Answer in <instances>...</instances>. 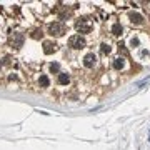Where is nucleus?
<instances>
[{
  "label": "nucleus",
  "mask_w": 150,
  "mask_h": 150,
  "mask_svg": "<svg viewBox=\"0 0 150 150\" xmlns=\"http://www.w3.org/2000/svg\"><path fill=\"white\" fill-rule=\"evenodd\" d=\"M110 45H109V43H102V52L103 54H110Z\"/></svg>",
  "instance_id": "13"
},
{
  "label": "nucleus",
  "mask_w": 150,
  "mask_h": 150,
  "mask_svg": "<svg viewBox=\"0 0 150 150\" xmlns=\"http://www.w3.org/2000/svg\"><path fill=\"white\" fill-rule=\"evenodd\" d=\"M48 33L52 37H62L65 33V25L62 22H54V24L48 25Z\"/></svg>",
  "instance_id": "1"
},
{
  "label": "nucleus",
  "mask_w": 150,
  "mask_h": 150,
  "mask_svg": "<svg viewBox=\"0 0 150 150\" xmlns=\"http://www.w3.org/2000/svg\"><path fill=\"white\" fill-rule=\"evenodd\" d=\"M97 62V55L95 54H87V55L83 57V65L87 67V69H92Z\"/></svg>",
  "instance_id": "5"
},
{
  "label": "nucleus",
  "mask_w": 150,
  "mask_h": 150,
  "mask_svg": "<svg viewBox=\"0 0 150 150\" xmlns=\"http://www.w3.org/2000/svg\"><path fill=\"white\" fill-rule=\"evenodd\" d=\"M130 45H132V47H137V45H138V39H132L130 40Z\"/></svg>",
  "instance_id": "15"
},
{
  "label": "nucleus",
  "mask_w": 150,
  "mask_h": 150,
  "mask_svg": "<svg viewBox=\"0 0 150 150\" xmlns=\"http://www.w3.org/2000/svg\"><path fill=\"white\" fill-rule=\"evenodd\" d=\"M75 29H77L79 33H88V32L92 30V24L88 20H85V18H82V20H77Z\"/></svg>",
  "instance_id": "3"
},
{
  "label": "nucleus",
  "mask_w": 150,
  "mask_h": 150,
  "mask_svg": "<svg viewBox=\"0 0 150 150\" xmlns=\"http://www.w3.org/2000/svg\"><path fill=\"white\" fill-rule=\"evenodd\" d=\"M128 18H130L132 24H142V20H143V17L140 15V14H135V12H132V14L128 15Z\"/></svg>",
  "instance_id": "9"
},
{
  "label": "nucleus",
  "mask_w": 150,
  "mask_h": 150,
  "mask_svg": "<svg viewBox=\"0 0 150 150\" xmlns=\"http://www.w3.org/2000/svg\"><path fill=\"white\" fill-rule=\"evenodd\" d=\"M39 85H40L42 88H45V87H48V85H50V80H48L47 75H40V79H39Z\"/></svg>",
  "instance_id": "10"
},
{
  "label": "nucleus",
  "mask_w": 150,
  "mask_h": 150,
  "mask_svg": "<svg viewBox=\"0 0 150 150\" xmlns=\"http://www.w3.org/2000/svg\"><path fill=\"white\" fill-rule=\"evenodd\" d=\"M112 33L119 37L120 33H122V25H120V24H113V27H112Z\"/></svg>",
  "instance_id": "11"
},
{
  "label": "nucleus",
  "mask_w": 150,
  "mask_h": 150,
  "mask_svg": "<svg viewBox=\"0 0 150 150\" xmlns=\"http://www.w3.org/2000/svg\"><path fill=\"white\" fill-rule=\"evenodd\" d=\"M113 69H115V70H124V69H125V60H124L122 57L115 58V60H113Z\"/></svg>",
  "instance_id": "8"
},
{
  "label": "nucleus",
  "mask_w": 150,
  "mask_h": 150,
  "mask_svg": "<svg viewBox=\"0 0 150 150\" xmlns=\"http://www.w3.org/2000/svg\"><path fill=\"white\" fill-rule=\"evenodd\" d=\"M24 40H25V37L22 35V33H14L12 37H10V47L12 48H20L22 45H24Z\"/></svg>",
  "instance_id": "4"
},
{
  "label": "nucleus",
  "mask_w": 150,
  "mask_h": 150,
  "mask_svg": "<svg viewBox=\"0 0 150 150\" xmlns=\"http://www.w3.org/2000/svg\"><path fill=\"white\" fill-rule=\"evenodd\" d=\"M58 70H60V65H58V63H52V65H50V72H52V73H58Z\"/></svg>",
  "instance_id": "12"
},
{
  "label": "nucleus",
  "mask_w": 150,
  "mask_h": 150,
  "mask_svg": "<svg viewBox=\"0 0 150 150\" xmlns=\"http://www.w3.org/2000/svg\"><path fill=\"white\" fill-rule=\"evenodd\" d=\"M69 45L72 48H75V50H82V48H85L87 42H85L83 37H80V35H72L70 39H69Z\"/></svg>",
  "instance_id": "2"
},
{
  "label": "nucleus",
  "mask_w": 150,
  "mask_h": 150,
  "mask_svg": "<svg viewBox=\"0 0 150 150\" xmlns=\"http://www.w3.org/2000/svg\"><path fill=\"white\" fill-rule=\"evenodd\" d=\"M57 82H58L60 85H67V83L70 82V75H69V73H65V72H60V73H58Z\"/></svg>",
  "instance_id": "7"
},
{
  "label": "nucleus",
  "mask_w": 150,
  "mask_h": 150,
  "mask_svg": "<svg viewBox=\"0 0 150 150\" xmlns=\"http://www.w3.org/2000/svg\"><path fill=\"white\" fill-rule=\"evenodd\" d=\"M54 52H57V43L55 42H43V54L50 55V54H54Z\"/></svg>",
  "instance_id": "6"
},
{
  "label": "nucleus",
  "mask_w": 150,
  "mask_h": 150,
  "mask_svg": "<svg viewBox=\"0 0 150 150\" xmlns=\"http://www.w3.org/2000/svg\"><path fill=\"white\" fill-rule=\"evenodd\" d=\"M32 37H33V39H40V37H42V32H40V30H35L33 33H32Z\"/></svg>",
  "instance_id": "14"
}]
</instances>
